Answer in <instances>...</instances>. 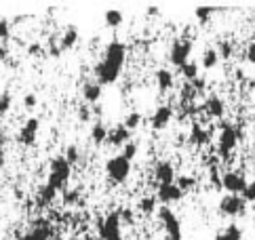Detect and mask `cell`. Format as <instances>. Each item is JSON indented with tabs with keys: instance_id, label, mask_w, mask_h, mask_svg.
<instances>
[{
	"instance_id": "1",
	"label": "cell",
	"mask_w": 255,
	"mask_h": 240,
	"mask_svg": "<svg viewBox=\"0 0 255 240\" xmlns=\"http://www.w3.org/2000/svg\"><path fill=\"white\" fill-rule=\"evenodd\" d=\"M70 175H72V167L68 164V160L63 158V156H55V158L51 160V164H49V181H47V186H51L55 192H59V190L66 188Z\"/></svg>"
},
{
	"instance_id": "2",
	"label": "cell",
	"mask_w": 255,
	"mask_h": 240,
	"mask_svg": "<svg viewBox=\"0 0 255 240\" xmlns=\"http://www.w3.org/2000/svg\"><path fill=\"white\" fill-rule=\"evenodd\" d=\"M106 175L114 183H125L127 179H129V175H131V162L127 160L123 154L112 156V158L106 162Z\"/></svg>"
},
{
	"instance_id": "3",
	"label": "cell",
	"mask_w": 255,
	"mask_h": 240,
	"mask_svg": "<svg viewBox=\"0 0 255 240\" xmlns=\"http://www.w3.org/2000/svg\"><path fill=\"white\" fill-rule=\"evenodd\" d=\"M241 137H243V133L239 131V128H234L232 124H224L222 131H220V139H217V152H220V156L228 158V156L232 154V150L236 147V143H239Z\"/></svg>"
},
{
	"instance_id": "4",
	"label": "cell",
	"mask_w": 255,
	"mask_h": 240,
	"mask_svg": "<svg viewBox=\"0 0 255 240\" xmlns=\"http://www.w3.org/2000/svg\"><path fill=\"white\" fill-rule=\"evenodd\" d=\"M97 230H99V238H102V240H123L118 211H116V213H108L106 217L99 219Z\"/></svg>"
},
{
	"instance_id": "5",
	"label": "cell",
	"mask_w": 255,
	"mask_h": 240,
	"mask_svg": "<svg viewBox=\"0 0 255 240\" xmlns=\"http://www.w3.org/2000/svg\"><path fill=\"white\" fill-rule=\"evenodd\" d=\"M158 219L162 228H165V234H167V240H181V224L177 215L173 213L169 207H160L158 209Z\"/></svg>"
},
{
	"instance_id": "6",
	"label": "cell",
	"mask_w": 255,
	"mask_h": 240,
	"mask_svg": "<svg viewBox=\"0 0 255 240\" xmlns=\"http://www.w3.org/2000/svg\"><path fill=\"white\" fill-rule=\"evenodd\" d=\"M102 59L108 61V63H112L114 68L123 70L125 59H127V44L121 42V40L108 42V44H106V49H104V57H102Z\"/></svg>"
},
{
	"instance_id": "7",
	"label": "cell",
	"mask_w": 255,
	"mask_h": 240,
	"mask_svg": "<svg viewBox=\"0 0 255 240\" xmlns=\"http://www.w3.org/2000/svg\"><path fill=\"white\" fill-rule=\"evenodd\" d=\"M222 186L228 194H236V196H241V194L245 192V188H247V179H245V173L241 171H226L222 175Z\"/></svg>"
},
{
	"instance_id": "8",
	"label": "cell",
	"mask_w": 255,
	"mask_h": 240,
	"mask_svg": "<svg viewBox=\"0 0 255 240\" xmlns=\"http://www.w3.org/2000/svg\"><path fill=\"white\" fill-rule=\"evenodd\" d=\"M245 209H247V202L243 200V196H236V194H228L220 200V213L228 215V217H241L245 215Z\"/></svg>"
},
{
	"instance_id": "9",
	"label": "cell",
	"mask_w": 255,
	"mask_h": 240,
	"mask_svg": "<svg viewBox=\"0 0 255 240\" xmlns=\"http://www.w3.org/2000/svg\"><path fill=\"white\" fill-rule=\"evenodd\" d=\"M190 55H192V40H177V42H173V47H171V53H169V59L173 66H186L188 59H190Z\"/></svg>"
},
{
	"instance_id": "10",
	"label": "cell",
	"mask_w": 255,
	"mask_h": 240,
	"mask_svg": "<svg viewBox=\"0 0 255 240\" xmlns=\"http://www.w3.org/2000/svg\"><path fill=\"white\" fill-rule=\"evenodd\" d=\"M93 72H95V82H99V85H112V82H116L118 76H121V70L114 68L112 63H108L104 59H99L95 63Z\"/></svg>"
},
{
	"instance_id": "11",
	"label": "cell",
	"mask_w": 255,
	"mask_h": 240,
	"mask_svg": "<svg viewBox=\"0 0 255 240\" xmlns=\"http://www.w3.org/2000/svg\"><path fill=\"white\" fill-rule=\"evenodd\" d=\"M38 128H40V120L38 118H28L25 124L21 126L19 135H17V141L21 145H34L36 143V135H38Z\"/></svg>"
},
{
	"instance_id": "12",
	"label": "cell",
	"mask_w": 255,
	"mask_h": 240,
	"mask_svg": "<svg viewBox=\"0 0 255 240\" xmlns=\"http://www.w3.org/2000/svg\"><path fill=\"white\" fill-rule=\"evenodd\" d=\"M156 198L167 207V205H171V202H177V200L184 198V192H181L175 183H165V186H158Z\"/></svg>"
},
{
	"instance_id": "13",
	"label": "cell",
	"mask_w": 255,
	"mask_h": 240,
	"mask_svg": "<svg viewBox=\"0 0 255 240\" xmlns=\"http://www.w3.org/2000/svg\"><path fill=\"white\" fill-rule=\"evenodd\" d=\"M154 177L160 186H165V183H175V167H173V162L169 160H160L156 162V167H154Z\"/></svg>"
},
{
	"instance_id": "14",
	"label": "cell",
	"mask_w": 255,
	"mask_h": 240,
	"mask_svg": "<svg viewBox=\"0 0 255 240\" xmlns=\"http://www.w3.org/2000/svg\"><path fill=\"white\" fill-rule=\"evenodd\" d=\"M171 120H173V108L171 106H160V108H156V112L152 114L150 124H152V128H156V131H162V128L169 126Z\"/></svg>"
},
{
	"instance_id": "15",
	"label": "cell",
	"mask_w": 255,
	"mask_h": 240,
	"mask_svg": "<svg viewBox=\"0 0 255 240\" xmlns=\"http://www.w3.org/2000/svg\"><path fill=\"white\" fill-rule=\"evenodd\" d=\"M106 141L110 145H114V147H123V145H127L131 141V131H127L123 124H118V126L112 128V131H108V139Z\"/></svg>"
},
{
	"instance_id": "16",
	"label": "cell",
	"mask_w": 255,
	"mask_h": 240,
	"mask_svg": "<svg viewBox=\"0 0 255 240\" xmlns=\"http://www.w3.org/2000/svg\"><path fill=\"white\" fill-rule=\"evenodd\" d=\"M83 99H85L87 106L97 104V101L102 99V85L95 80H87L83 85Z\"/></svg>"
},
{
	"instance_id": "17",
	"label": "cell",
	"mask_w": 255,
	"mask_h": 240,
	"mask_svg": "<svg viewBox=\"0 0 255 240\" xmlns=\"http://www.w3.org/2000/svg\"><path fill=\"white\" fill-rule=\"evenodd\" d=\"M203 110L205 112L211 116V118H222L224 116V101L217 97V95H209L207 99H205V104H203Z\"/></svg>"
},
{
	"instance_id": "18",
	"label": "cell",
	"mask_w": 255,
	"mask_h": 240,
	"mask_svg": "<svg viewBox=\"0 0 255 240\" xmlns=\"http://www.w3.org/2000/svg\"><path fill=\"white\" fill-rule=\"evenodd\" d=\"M190 141L196 143V145H207L211 141V131L205 126H200V124H194L190 128Z\"/></svg>"
},
{
	"instance_id": "19",
	"label": "cell",
	"mask_w": 255,
	"mask_h": 240,
	"mask_svg": "<svg viewBox=\"0 0 255 240\" xmlns=\"http://www.w3.org/2000/svg\"><path fill=\"white\" fill-rule=\"evenodd\" d=\"M78 42V27L76 25H68L66 32L61 34V42H59V49L61 51H68L72 47H76Z\"/></svg>"
},
{
	"instance_id": "20",
	"label": "cell",
	"mask_w": 255,
	"mask_h": 240,
	"mask_svg": "<svg viewBox=\"0 0 255 240\" xmlns=\"http://www.w3.org/2000/svg\"><path fill=\"white\" fill-rule=\"evenodd\" d=\"M173 85H175V78H173V72L171 70H167V68H160V70H156V87H158V91H169V89H173Z\"/></svg>"
},
{
	"instance_id": "21",
	"label": "cell",
	"mask_w": 255,
	"mask_h": 240,
	"mask_svg": "<svg viewBox=\"0 0 255 240\" xmlns=\"http://www.w3.org/2000/svg\"><path fill=\"white\" fill-rule=\"evenodd\" d=\"M91 139H93L95 145L106 143V139H108V128H106V124L102 122V120H97V122L93 124V128H91Z\"/></svg>"
},
{
	"instance_id": "22",
	"label": "cell",
	"mask_w": 255,
	"mask_h": 240,
	"mask_svg": "<svg viewBox=\"0 0 255 240\" xmlns=\"http://www.w3.org/2000/svg\"><path fill=\"white\" fill-rule=\"evenodd\" d=\"M215 240H243V230L236 224H230L215 236Z\"/></svg>"
},
{
	"instance_id": "23",
	"label": "cell",
	"mask_w": 255,
	"mask_h": 240,
	"mask_svg": "<svg viewBox=\"0 0 255 240\" xmlns=\"http://www.w3.org/2000/svg\"><path fill=\"white\" fill-rule=\"evenodd\" d=\"M196 91L192 87V82H184L181 85V91H179V104L181 106H188V104H194V99H196Z\"/></svg>"
},
{
	"instance_id": "24",
	"label": "cell",
	"mask_w": 255,
	"mask_h": 240,
	"mask_svg": "<svg viewBox=\"0 0 255 240\" xmlns=\"http://www.w3.org/2000/svg\"><path fill=\"white\" fill-rule=\"evenodd\" d=\"M21 240H51V230L47 226H38V228L30 230Z\"/></svg>"
},
{
	"instance_id": "25",
	"label": "cell",
	"mask_w": 255,
	"mask_h": 240,
	"mask_svg": "<svg viewBox=\"0 0 255 240\" xmlns=\"http://www.w3.org/2000/svg\"><path fill=\"white\" fill-rule=\"evenodd\" d=\"M217 61H220L217 51L215 49H205V53H203V68L205 70H213L217 66Z\"/></svg>"
},
{
	"instance_id": "26",
	"label": "cell",
	"mask_w": 255,
	"mask_h": 240,
	"mask_svg": "<svg viewBox=\"0 0 255 240\" xmlns=\"http://www.w3.org/2000/svg\"><path fill=\"white\" fill-rule=\"evenodd\" d=\"M179 70H181V76L186 78V82H192V80L198 78V66L194 61H188L186 66H181Z\"/></svg>"
},
{
	"instance_id": "27",
	"label": "cell",
	"mask_w": 255,
	"mask_h": 240,
	"mask_svg": "<svg viewBox=\"0 0 255 240\" xmlns=\"http://www.w3.org/2000/svg\"><path fill=\"white\" fill-rule=\"evenodd\" d=\"M55 196H57V192L44 183V186L40 188V194H38V205H49V202L55 200Z\"/></svg>"
},
{
	"instance_id": "28",
	"label": "cell",
	"mask_w": 255,
	"mask_h": 240,
	"mask_svg": "<svg viewBox=\"0 0 255 240\" xmlns=\"http://www.w3.org/2000/svg\"><path fill=\"white\" fill-rule=\"evenodd\" d=\"M139 211L143 215H152V213H156V198L154 196H145L139 200Z\"/></svg>"
},
{
	"instance_id": "29",
	"label": "cell",
	"mask_w": 255,
	"mask_h": 240,
	"mask_svg": "<svg viewBox=\"0 0 255 240\" xmlns=\"http://www.w3.org/2000/svg\"><path fill=\"white\" fill-rule=\"evenodd\" d=\"M139 124H141V114L139 112H131L123 122V126L127 128V131H131V133L135 131V128H139Z\"/></svg>"
},
{
	"instance_id": "30",
	"label": "cell",
	"mask_w": 255,
	"mask_h": 240,
	"mask_svg": "<svg viewBox=\"0 0 255 240\" xmlns=\"http://www.w3.org/2000/svg\"><path fill=\"white\" fill-rule=\"evenodd\" d=\"M104 19H106V25H110V27H118L123 23V13L121 11H106V15H104Z\"/></svg>"
},
{
	"instance_id": "31",
	"label": "cell",
	"mask_w": 255,
	"mask_h": 240,
	"mask_svg": "<svg viewBox=\"0 0 255 240\" xmlns=\"http://www.w3.org/2000/svg\"><path fill=\"white\" fill-rule=\"evenodd\" d=\"M217 55L224 59H230L232 57V53H234V47H232V42L230 40H220V44H217Z\"/></svg>"
},
{
	"instance_id": "32",
	"label": "cell",
	"mask_w": 255,
	"mask_h": 240,
	"mask_svg": "<svg viewBox=\"0 0 255 240\" xmlns=\"http://www.w3.org/2000/svg\"><path fill=\"white\" fill-rule=\"evenodd\" d=\"M63 158L68 160L70 167H74V164L80 160V150H78L76 145H68V147H66V156H63Z\"/></svg>"
},
{
	"instance_id": "33",
	"label": "cell",
	"mask_w": 255,
	"mask_h": 240,
	"mask_svg": "<svg viewBox=\"0 0 255 240\" xmlns=\"http://www.w3.org/2000/svg\"><path fill=\"white\" fill-rule=\"evenodd\" d=\"M215 13V8H211V6H198L196 11H194V15L198 17V21L200 23H207L209 19H211V15Z\"/></svg>"
},
{
	"instance_id": "34",
	"label": "cell",
	"mask_w": 255,
	"mask_h": 240,
	"mask_svg": "<svg viewBox=\"0 0 255 240\" xmlns=\"http://www.w3.org/2000/svg\"><path fill=\"white\" fill-rule=\"evenodd\" d=\"M175 186H177L181 192H188V190H192V188L196 186V179H194V177H188V175H186V177H179V179L175 181Z\"/></svg>"
},
{
	"instance_id": "35",
	"label": "cell",
	"mask_w": 255,
	"mask_h": 240,
	"mask_svg": "<svg viewBox=\"0 0 255 240\" xmlns=\"http://www.w3.org/2000/svg\"><path fill=\"white\" fill-rule=\"evenodd\" d=\"M137 150H139L137 143H135V141H129L127 145H123V156H125V158L129 160V162H131V160L135 158V156H137Z\"/></svg>"
},
{
	"instance_id": "36",
	"label": "cell",
	"mask_w": 255,
	"mask_h": 240,
	"mask_svg": "<svg viewBox=\"0 0 255 240\" xmlns=\"http://www.w3.org/2000/svg\"><path fill=\"white\" fill-rule=\"evenodd\" d=\"M8 36H11V21L4 19V17H0V40L6 42Z\"/></svg>"
},
{
	"instance_id": "37",
	"label": "cell",
	"mask_w": 255,
	"mask_h": 240,
	"mask_svg": "<svg viewBox=\"0 0 255 240\" xmlns=\"http://www.w3.org/2000/svg\"><path fill=\"white\" fill-rule=\"evenodd\" d=\"M118 219H121L123 226H133V211L131 209H121L118 211Z\"/></svg>"
},
{
	"instance_id": "38",
	"label": "cell",
	"mask_w": 255,
	"mask_h": 240,
	"mask_svg": "<svg viewBox=\"0 0 255 240\" xmlns=\"http://www.w3.org/2000/svg\"><path fill=\"white\" fill-rule=\"evenodd\" d=\"M11 104H13V99L8 93H2L0 95V116H4L8 110H11Z\"/></svg>"
},
{
	"instance_id": "39",
	"label": "cell",
	"mask_w": 255,
	"mask_h": 240,
	"mask_svg": "<svg viewBox=\"0 0 255 240\" xmlns=\"http://www.w3.org/2000/svg\"><path fill=\"white\" fill-rule=\"evenodd\" d=\"M245 202H255V181H249L247 188H245V192L241 194Z\"/></svg>"
},
{
	"instance_id": "40",
	"label": "cell",
	"mask_w": 255,
	"mask_h": 240,
	"mask_svg": "<svg viewBox=\"0 0 255 240\" xmlns=\"http://www.w3.org/2000/svg\"><path fill=\"white\" fill-rule=\"evenodd\" d=\"M78 118H80V122H89L91 120V106H80V110H78Z\"/></svg>"
},
{
	"instance_id": "41",
	"label": "cell",
	"mask_w": 255,
	"mask_h": 240,
	"mask_svg": "<svg viewBox=\"0 0 255 240\" xmlns=\"http://www.w3.org/2000/svg\"><path fill=\"white\" fill-rule=\"evenodd\" d=\"M245 57H247V61L251 63V66H255V40L247 47V53H245Z\"/></svg>"
},
{
	"instance_id": "42",
	"label": "cell",
	"mask_w": 255,
	"mask_h": 240,
	"mask_svg": "<svg viewBox=\"0 0 255 240\" xmlns=\"http://www.w3.org/2000/svg\"><path fill=\"white\" fill-rule=\"evenodd\" d=\"M36 104H38V99H36V95H34V93H28V95L23 97V106L28 108V110H32Z\"/></svg>"
},
{
	"instance_id": "43",
	"label": "cell",
	"mask_w": 255,
	"mask_h": 240,
	"mask_svg": "<svg viewBox=\"0 0 255 240\" xmlns=\"http://www.w3.org/2000/svg\"><path fill=\"white\" fill-rule=\"evenodd\" d=\"M28 55H32V57H36V55H42V44L32 42L30 47H28Z\"/></svg>"
},
{
	"instance_id": "44",
	"label": "cell",
	"mask_w": 255,
	"mask_h": 240,
	"mask_svg": "<svg viewBox=\"0 0 255 240\" xmlns=\"http://www.w3.org/2000/svg\"><path fill=\"white\" fill-rule=\"evenodd\" d=\"M205 85H207V82H205L203 78H196V80H192V87H194V91H196L198 95H200V93H205Z\"/></svg>"
},
{
	"instance_id": "45",
	"label": "cell",
	"mask_w": 255,
	"mask_h": 240,
	"mask_svg": "<svg viewBox=\"0 0 255 240\" xmlns=\"http://www.w3.org/2000/svg\"><path fill=\"white\" fill-rule=\"evenodd\" d=\"M63 200H66L68 205L76 202V200H78V192H76V190H74V192H66V194H63Z\"/></svg>"
},
{
	"instance_id": "46",
	"label": "cell",
	"mask_w": 255,
	"mask_h": 240,
	"mask_svg": "<svg viewBox=\"0 0 255 240\" xmlns=\"http://www.w3.org/2000/svg\"><path fill=\"white\" fill-rule=\"evenodd\" d=\"M6 57H8V49H6V44H2V47H0V59L6 61Z\"/></svg>"
},
{
	"instance_id": "47",
	"label": "cell",
	"mask_w": 255,
	"mask_h": 240,
	"mask_svg": "<svg viewBox=\"0 0 255 240\" xmlns=\"http://www.w3.org/2000/svg\"><path fill=\"white\" fill-rule=\"evenodd\" d=\"M148 13H150V15H158V13H160V8H156V6H150V8H148Z\"/></svg>"
}]
</instances>
